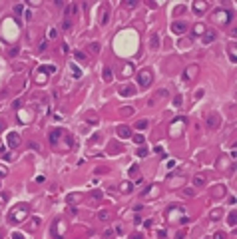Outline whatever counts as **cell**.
<instances>
[{
	"label": "cell",
	"instance_id": "obj_1",
	"mask_svg": "<svg viewBox=\"0 0 237 239\" xmlns=\"http://www.w3.org/2000/svg\"><path fill=\"white\" fill-rule=\"evenodd\" d=\"M26 217H28V205H26V203L18 205L16 209H12V211H10V215H8L10 223H14V225H16V223H22Z\"/></svg>",
	"mask_w": 237,
	"mask_h": 239
},
{
	"label": "cell",
	"instance_id": "obj_2",
	"mask_svg": "<svg viewBox=\"0 0 237 239\" xmlns=\"http://www.w3.org/2000/svg\"><path fill=\"white\" fill-rule=\"evenodd\" d=\"M152 80H154V74H152L149 68H144V70H139V72H138V84L144 88V90L152 86Z\"/></svg>",
	"mask_w": 237,
	"mask_h": 239
},
{
	"label": "cell",
	"instance_id": "obj_3",
	"mask_svg": "<svg viewBox=\"0 0 237 239\" xmlns=\"http://www.w3.org/2000/svg\"><path fill=\"white\" fill-rule=\"evenodd\" d=\"M205 124H207V128H211V130L219 128V124H221V116L217 114V112H211V114H207V118H205Z\"/></svg>",
	"mask_w": 237,
	"mask_h": 239
},
{
	"label": "cell",
	"instance_id": "obj_4",
	"mask_svg": "<svg viewBox=\"0 0 237 239\" xmlns=\"http://www.w3.org/2000/svg\"><path fill=\"white\" fill-rule=\"evenodd\" d=\"M213 18H215V22H219V24H229L231 12H229V10H217V12L213 14Z\"/></svg>",
	"mask_w": 237,
	"mask_h": 239
},
{
	"label": "cell",
	"instance_id": "obj_5",
	"mask_svg": "<svg viewBox=\"0 0 237 239\" xmlns=\"http://www.w3.org/2000/svg\"><path fill=\"white\" fill-rule=\"evenodd\" d=\"M183 122H185L183 118H177L175 122H172V126H169V128H172V130H169V136H172V138H177V136L181 133V128H180V126L183 124Z\"/></svg>",
	"mask_w": 237,
	"mask_h": 239
},
{
	"label": "cell",
	"instance_id": "obj_6",
	"mask_svg": "<svg viewBox=\"0 0 237 239\" xmlns=\"http://www.w3.org/2000/svg\"><path fill=\"white\" fill-rule=\"evenodd\" d=\"M116 133H118L120 138H124V140H126V138H131V130L128 128V126H118V128H116Z\"/></svg>",
	"mask_w": 237,
	"mask_h": 239
},
{
	"label": "cell",
	"instance_id": "obj_7",
	"mask_svg": "<svg viewBox=\"0 0 237 239\" xmlns=\"http://www.w3.org/2000/svg\"><path fill=\"white\" fill-rule=\"evenodd\" d=\"M8 146L10 148H18V146H20V136H18L16 132L8 133Z\"/></svg>",
	"mask_w": 237,
	"mask_h": 239
},
{
	"label": "cell",
	"instance_id": "obj_8",
	"mask_svg": "<svg viewBox=\"0 0 237 239\" xmlns=\"http://www.w3.org/2000/svg\"><path fill=\"white\" fill-rule=\"evenodd\" d=\"M172 30L175 34H183V32H187V24H185V22H173Z\"/></svg>",
	"mask_w": 237,
	"mask_h": 239
},
{
	"label": "cell",
	"instance_id": "obj_9",
	"mask_svg": "<svg viewBox=\"0 0 237 239\" xmlns=\"http://www.w3.org/2000/svg\"><path fill=\"white\" fill-rule=\"evenodd\" d=\"M136 94V88L131 86V84H128V86H122L120 88V96H134Z\"/></svg>",
	"mask_w": 237,
	"mask_h": 239
},
{
	"label": "cell",
	"instance_id": "obj_10",
	"mask_svg": "<svg viewBox=\"0 0 237 239\" xmlns=\"http://www.w3.org/2000/svg\"><path fill=\"white\" fill-rule=\"evenodd\" d=\"M197 72H199V68H197V66H189V68H185V72H183V78H185V80H191V78H193Z\"/></svg>",
	"mask_w": 237,
	"mask_h": 239
},
{
	"label": "cell",
	"instance_id": "obj_11",
	"mask_svg": "<svg viewBox=\"0 0 237 239\" xmlns=\"http://www.w3.org/2000/svg\"><path fill=\"white\" fill-rule=\"evenodd\" d=\"M201 40H203V44H211V42L215 40V32H213V30L203 32V34H201Z\"/></svg>",
	"mask_w": 237,
	"mask_h": 239
},
{
	"label": "cell",
	"instance_id": "obj_12",
	"mask_svg": "<svg viewBox=\"0 0 237 239\" xmlns=\"http://www.w3.org/2000/svg\"><path fill=\"white\" fill-rule=\"evenodd\" d=\"M131 74H134V64H131V62L124 64V66H122V76H124V78H130Z\"/></svg>",
	"mask_w": 237,
	"mask_h": 239
},
{
	"label": "cell",
	"instance_id": "obj_13",
	"mask_svg": "<svg viewBox=\"0 0 237 239\" xmlns=\"http://www.w3.org/2000/svg\"><path fill=\"white\" fill-rule=\"evenodd\" d=\"M120 191H122V193H131V191H134V183L131 182H122L120 183Z\"/></svg>",
	"mask_w": 237,
	"mask_h": 239
},
{
	"label": "cell",
	"instance_id": "obj_14",
	"mask_svg": "<svg viewBox=\"0 0 237 239\" xmlns=\"http://www.w3.org/2000/svg\"><path fill=\"white\" fill-rule=\"evenodd\" d=\"M193 10H195V12H199V14H201V12H205V10H207V2H203V0H197V2H193Z\"/></svg>",
	"mask_w": 237,
	"mask_h": 239
},
{
	"label": "cell",
	"instance_id": "obj_15",
	"mask_svg": "<svg viewBox=\"0 0 237 239\" xmlns=\"http://www.w3.org/2000/svg\"><path fill=\"white\" fill-rule=\"evenodd\" d=\"M149 46H152L154 50L159 48V34H157V32H154L152 36H149Z\"/></svg>",
	"mask_w": 237,
	"mask_h": 239
},
{
	"label": "cell",
	"instance_id": "obj_16",
	"mask_svg": "<svg viewBox=\"0 0 237 239\" xmlns=\"http://www.w3.org/2000/svg\"><path fill=\"white\" fill-rule=\"evenodd\" d=\"M62 133H64V132H62L60 128H56V130H54V132H52V133H50V136H48L50 144H56V141L60 140V136H62Z\"/></svg>",
	"mask_w": 237,
	"mask_h": 239
},
{
	"label": "cell",
	"instance_id": "obj_17",
	"mask_svg": "<svg viewBox=\"0 0 237 239\" xmlns=\"http://www.w3.org/2000/svg\"><path fill=\"white\" fill-rule=\"evenodd\" d=\"M80 199H82V195H80V193H68V195H66V201H68L70 205H74V203H78Z\"/></svg>",
	"mask_w": 237,
	"mask_h": 239
},
{
	"label": "cell",
	"instance_id": "obj_18",
	"mask_svg": "<svg viewBox=\"0 0 237 239\" xmlns=\"http://www.w3.org/2000/svg\"><path fill=\"white\" fill-rule=\"evenodd\" d=\"M102 76H104V80H106V82H112V78H114V72H112V68H110V66H104V72H102Z\"/></svg>",
	"mask_w": 237,
	"mask_h": 239
},
{
	"label": "cell",
	"instance_id": "obj_19",
	"mask_svg": "<svg viewBox=\"0 0 237 239\" xmlns=\"http://www.w3.org/2000/svg\"><path fill=\"white\" fill-rule=\"evenodd\" d=\"M203 183H205V177L201 175V173H197V175H193V185H195V187H201Z\"/></svg>",
	"mask_w": 237,
	"mask_h": 239
},
{
	"label": "cell",
	"instance_id": "obj_20",
	"mask_svg": "<svg viewBox=\"0 0 237 239\" xmlns=\"http://www.w3.org/2000/svg\"><path fill=\"white\" fill-rule=\"evenodd\" d=\"M96 217H98L100 221H108V219H110V211H108V209H102V211L96 213Z\"/></svg>",
	"mask_w": 237,
	"mask_h": 239
},
{
	"label": "cell",
	"instance_id": "obj_21",
	"mask_svg": "<svg viewBox=\"0 0 237 239\" xmlns=\"http://www.w3.org/2000/svg\"><path fill=\"white\" fill-rule=\"evenodd\" d=\"M46 80H48V78H46V72H42L40 68H38V76H36V84H44Z\"/></svg>",
	"mask_w": 237,
	"mask_h": 239
},
{
	"label": "cell",
	"instance_id": "obj_22",
	"mask_svg": "<svg viewBox=\"0 0 237 239\" xmlns=\"http://www.w3.org/2000/svg\"><path fill=\"white\" fill-rule=\"evenodd\" d=\"M235 221H237V213H235V211H231V213L227 215V223L231 225V227H235Z\"/></svg>",
	"mask_w": 237,
	"mask_h": 239
},
{
	"label": "cell",
	"instance_id": "obj_23",
	"mask_svg": "<svg viewBox=\"0 0 237 239\" xmlns=\"http://www.w3.org/2000/svg\"><path fill=\"white\" fill-rule=\"evenodd\" d=\"M229 58H231V62H237V52H235V44H231V46H229Z\"/></svg>",
	"mask_w": 237,
	"mask_h": 239
},
{
	"label": "cell",
	"instance_id": "obj_24",
	"mask_svg": "<svg viewBox=\"0 0 237 239\" xmlns=\"http://www.w3.org/2000/svg\"><path fill=\"white\" fill-rule=\"evenodd\" d=\"M76 10H78V4H70V6L66 8L64 16H72V14H74V12H76Z\"/></svg>",
	"mask_w": 237,
	"mask_h": 239
},
{
	"label": "cell",
	"instance_id": "obj_25",
	"mask_svg": "<svg viewBox=\"0 0 237 239\" xmlns=\"http://www.w3.org/2000/svg\"><path fill=\"white\" fill-rule=\"evenodd\" d=\"M193 30H195V32H193L195 36H201V34L205 32V26H203V24H195V28H193Z\"/></svg>",
	"mask_w": 237,
	"mask_h": 239
},
{
	"label": "cell",
	"instance_id": "obj_26",
	"mask_svg": "<svg viewBox=\"0 0 237 239\" xmlns=\"http://www.w3.org/2000/svg\"><path fill=\"white\" fill-rule=\"evenodd\" d=\"M40 70H42V72H46V74H54V72H56V68H54V66H40Z\"/></svg>",
	"mask_w": 237,
	"mask_h": 239
},
{
	"label": "cell",
	"instance_id": "obj_27",
	"mask_svg": "<svg viewBox=\"0 0 237 239\" xmlns=\"http://www.w3.org/2000/svg\"><path fill=\"white\" fill-rule=\"evenodd\" d=\"M209 217H211L213 221H215V219H219V217H221V209H213L211 213H209Z\"/></svg>",
	"mask_w": 237,
	"mask_h": 239
},
{
	"label": "cell",
	"instance_id": "obj_28",
	"mask_svg": "<svg viewBox=\"0 0 237 239\" xmlns=\"http://www.w3.org/2000/svg\"><path fill=\"white\" fill-rule=\"evenodd\" d=\"M72 74H74V78H80V76H82V72H80V68L76 66V64H72Z\"/></svg>",
	"mask_w": 237,
	"mask_h": 239
},
{
	"label": "cell",
	"instance_id": "obj_29",
	"mask_svg": "<svg viewBox=\"0 0 237 239\" xmlns=\"http://www.w3.org/2000/svg\"><path fill=\"white\" fill-rule=\"evenodd\" d=\"M120 114H124V116H131V114H134V108H130V106H128V108H122V110H120Z\"/></svg>",
	"mask_w": 237,
	"mask_h": 239
},
{
	"label": "cell",
	"instance_id": "obj_30",
	"mask_svg": "<svg viewBox=\"0 0 237 239\" xmlns=\"http://www.w3.org/2000/svg\"><path fill=\"white\" fill-rule=\"evenodd\" d=\"M136 128H138V130H144V128H147V120H139L138 124H136Z\"/></svg>",
	"mask_w": 237,
	"mask_h": 239
},
{
	"label": "cell",
	"instance_id": "obj_31",
	"mask_svg": "<svg viewBox=\"0 0 237 239\" xmlns=\"http://www.w3.org/2000/svg\"><path fill=\"white\" fill-rule=\"evenodd\" d=\"M131 138H134L136 144H144V136H141V133H136V136H131Z\"/></svg>",
	"mask_w": 237,
	"mask_h": 239
},
{
	"label": "cell",
	"instance_id": "obj_32",
	"mask_svg": "<svg viewBox=\"0 0 237 239\" xmlns=\"http://www.w3.org/2000/svg\"><path fill=\"white\" fill-rule=\"evenodd\" d=\"M90 50L98 54V52H100V44H98V42H92V44H90Z\"/></svg>",
	"mask_w": 237,
	"mask_h": 239
},
{
	"label": "cell",
	"instance_id": "obj_33",
	"mask_svg": "<svg viewBox=\"0 0 237 239\" xmlns=\"http://www.w3.org/2000/svg\"><path fill=\"white\" fill-rule=\"evenodd\" d=\"M138 156H139V157H146V156H147V148H146V146L138 149Z\"/></svg>",
	"mask_w": 237,
	"mask_h": 239
},
{
	"label": "cell",
	"instance_id": "obj_34",
	"mask_svg": "<svg viewBox=\"0 0 237 239\" xmlns=\"http://www.w3.org/2000/svg\"><path fill=\"white\" fill-rule=\"evenodd\" d=\"M74 56H76V60H86V54L80 52V50H78V52H74Z\"/></svg>",
	"mask_w": 237,
	"mask_h": 239
},
{
	"label": "cell",
	"instance_id": "obj_35",
	"mask_svg": "<svg viewBox=\"0 0 237 239\" xmlns=\"http://www.w3.org/2000/svg\"><path fill=\"white\" fill-rule=\"evenodd\" d=\"M108 20H110V14L104 10V12H102V24H108Z\"/></svg>",
	"mask_w": 237,
	"mask_h": 239
},
{
	"label": "cell",
	"instance_id": "obj_36",
	"mask_svg": "<svg viewBox=\"0 0 237 239\" xmlns=\"http://www.w3.org/2000/svg\"><path fill=\"white\" fill-rule=\"evenodd\" d=\"M213 239H227V235H225L223 231H217V233L213 235Z\"/></svg>",
	"mask_w": 237,
	"mask_h": 239
},
{
	"label": "cell",
	"instance_id": "obj_37",
	"mask_svg": "<svg viewBox=\"0 0 237 239\" xmlns=\"http://www.w3.org/2000/svg\"><path fill=\"white\" fill-rule=\"evenodd\" d=\"M8 201V193H0V205H4Z\"/></svg>",
	"mask_w": 237,
	"mask_h": 239
},
{
	"label": "cell",
	"instance_id": "obj_38",
	"mask_svg": "<svg viewBox=\"0 0 237 239\" xmlns=\"http://www.w3.org/2000/svg\"><path fill=\"white\" fill-rule=\"evenodd\" d=\"M154 151H155V154H159L162 157H165V151H164L162 148H159V146H155V148H154Z\"/></svg>",
	"mask_w": 237,
	"mask_h": 239
},
{
	"label": "cell",
	"instance_id": "obj_39",
	"mask_svg": "<svg viewBox=\"0 0 237 239\" xmlns=\"http://www.w3.org/2000/svg\"><path fill=\"white\" fill-rule=\"evenodd\" d=\"M38 223H40V219H38V217H34L32 223H30V227H32V229H36V227H38Z\"/></svg>",
	"mask_w": 237,
	"mask_h": 239
},
{
	"label": "cell",
	"instance_id": "obj_40",
	"mask_svg": "<svg viewBox=\"0 0 237 239\" xmlns=\"http://www.w3.org/2000/svg\"><path fill=\"white\" fill-rule=\"evenodd\" d=\"M2 175H8V169H6V165H0V177Z\"/></svg>",
	"mask_w": 237,
	"mask_h": 239
},
{
	"label": "cell",
	"instance_id": "obj_41",
	"mask_svg": "<svg viewBox=\"0 0 237 239\" xmlns=\"http://www.w3.org/2000/svg\"><path fill=\"white\" fill-rule=\"evenodd\" d=\"M157 239H165V229H159V231H157Z\"/></svg>",
	"mask_w": 237,
	"mask_h": 239
},
{
	"label": "cell",
	"instance_id": "obj_42",
	"mask_svg": "<svg viewBox=\"0 0 237 239\" xmlns=\"http://www.w3.org/2000/svg\"><path fill=\"white\" fill-rule=\"evenodd\" d=\"M92 197L100 199V197H102V191H98V189H96V191H92Z\"/></svg>",
	"mask_w": 237,
	"mask_h": 239
},
{
	"label": "cell",
	"instance_id": "obj_43",
	"mask_svg": "<svg viewBox=\"0 0 237 239\" xmlns=\"http://www.w3.org/2000/svg\"><path fill=\"white\" fill-rule=\"evenodd\" d=\"M185 237V231H177V233H175V239H183Z\"/></svg>",
	"mask_w": 237,
	"mask_h": 239
},
{
	"label": "cell",
	"instance_id": "obj_44",
	"mask_svg": "<svg viewBox=\"0 0 237 239\" xmlns=\"http://www.w3.org/2000/svg\"><path fill=\"white\" fill-rule=\"evenodd\" d=\"M183 10H185V6H177V8L173 10V14H181V12H183Z\"/></svg>",
	"mask_w": 237,
	"mask_h": 239
},
{
	"label": "cell",
	"instance_id": "obj_45",
	"mask_svg": "<svg viewBox=\"0 0 237 239\" xmlns=\"http://www.w3.org/2000/svg\"><path fill=\"white\" fill-rule=\"evenodd\" d=\"M70 26H72V24H70V20H64V22H62V28H64V30H68Z\"/></svg>",
	"mask_w": 237,
	"mask_h": 239
},
{
	"label": "cell",
	"instance_id": "obj_46",
	"mask_svg": "<svg viewBox=\"0 0 237 239\" xmlns=\"http://www.w3.org/2000/svg\"><path fill=\"white\" fill-rule=\"evenodd\" d=\"M22 10H24V6H22V4H18L16 8H14V12H16V14H20V12H22Z\"/></svg>",
	"mask_w": 237,
	"mask_h": 239
},
{
	"label": "cell",
	"instance_id": "obj_47",
	"mask_svg": "<svg viewBox=\"0 0 237 239\" xmlns=\"http://www.w3.org/2000/svg\"><path fill=\"white\" fill-rule=\"evenodd\" d=\"M12 239H24L22 233H12Z\"/></svg>",
	"mask_w": 237,
	"mask_h": 239
},
{
	"label": "cell",
	"instance_id": "obj_48",
	"mask_svg": "<svg viewBox=\"0 0 237 239\" xmlns=\"http://www.w3.org/2000/svg\"><path fill=\"white\" fill-rule=\"evenodd\" d=\"M130 239H144V237H141L139 233H131V235H130Z\"/></svg>",
	"mask_w": 237,
	"mask_h": 239
},
{
	"label": "cell",
	"instance_id": "obj_49",
	"mask_svg": "<svg viewBox=\"0 0 237 239\" xmlns=\"http://www.w3.org/2000/svg\"><path fill=\"white\" fill-rule=\"evenodd\" d=\"M173 104H175V106H181V98H180V96H175V100H173Z\"/></svg>",
	"mask_w": 237,
	"mask_h": 239
},
{
	"label": "cell",
	"instance_id": "obj_50",
	"mask_svg": "<svg viewBox=\"0 0 237 239\" xmlns=\"http://www.w3.org/2000/svg\"><path fill=\"white\" fill-rule=\"evenodd\" d=\"M130 173H138V165H136V164L130 167Z\"/></svg>",
	"mask_w": 237,
	"mask_h": 239
},
{
	"label": "cell",
	"instance_id": "obj_51",
	"mask_svg": "<svg viewBox=\"0 0 237 239\" xmlns=\"http://www.w3.org/2000/svg\"><path fill=\"white\" fill-rule=\"evenodd\" d=\"M62 52H64V54H68V52H70V48H68V44H62Z\"/></svg>",
	"mask_w": 237,
	"mask_h": 239
},
{
	"label": "cell",
	"instance_id": "obj_52",
	"mask_svg": "<svg viewBox=\"0 0 237 239\" xmlns=\"http://www.w3.org/2000/svg\"><path fill=\"white\" fill-rule=\"evenodd\" d=\"M20 104H22V102H20V100H16V102L12 104V108H14V110H18V108H20Z\"/></svg>",
	"mask_w": 237,
	"mask_h": 239
},
{
	"label": "cell",
	"instance_id": "obj_53",
	"mask_svg": "<svg viewBox=\"0 0 237 239\" xmlns=\"http://www.w3.org/2000/svg\"><path fill=\"white\" fill-rule=\"evenodd\" d=\"M4 128H6V122H4V120H0V132H2Z\"/></svg>",
	"mask_w": 237,
	"mask_h": 239
},
{
	"label": "cell",
	"instance_id": "obj_54",
	"mask_svg": "<svg viewBox=\"0 0 237 239\" xmlns=\"http://www.w3.org/2000/svg\"><path fill=\"white\" fill-rule=\"evenodd\" d=\"M0 239H2V235H0Z\"/></svg>",
	"mask_w": 237,
	"mask_h": 239
}]
</instances>
